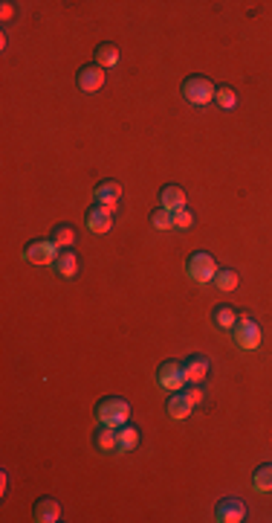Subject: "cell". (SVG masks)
Wrapping results in <instances>:
<instances>
[{
	"label": "cell",
	"mask_w": 272,
	"mask_h": 523,
	"mask_svg": "<svg viewBox=\"0 0 272 523\" xmlns=\"http://www.w3.org/2000/svg\"><path fill=\"white\" fill-rule=\"evenodd\" d=\"M238 317H240V314L235 311V305H229V303H220V305L211 308V326L220 329V332H232L235 323H238Z\"/></svg>",
	"instance_id": "obj_13"
},
{
	"label": "cell",
	"mask_w": 272,
	"mask_h": 523,
	"mask_svg": "<svg viewBox=\"0 0 272 523\" xmlns=\"http://www.w3.org/2000/svg\"><path fill=\"white\" fill-rule=\"evenodd\" d=\"M142 445V433L134 425H122L116 428V454H131Z\"/></svg>",
	"instance_id": "obj_14"
},
{
	"label": "cell",
	"mask_w": 272,
	"mask_h": 523,
	"mask_svg": "<svg viewBox=\"0 0 272 523\" xmlns=\"http://www.w3.org/2000/svg\"><path fill=\"white\" fill-rule=\"evenodd\" d=\"M194 227V213L189 207H182L174 213V230H191Z\"/></svg>",
	"instance_id": "obj_25"
},
{
	"label": "cell",
	"mask_w": 272,
	"mask_h": 523,
	"mask_svg": "<svg viewBox=\"0 0 272 523\" xmlns=\"http://www.w3.org/2000/svg\"><path fill=\"white\" fill-rule=\"evenodd\" d=\"M12 15H15V3H9V0H6V3H3V21H9Z\"/></svg>",
	"instance_id": "obj_27"
},
{
	"label": "cell",
	"mask_w": 272,
	"mask_h": 523,
	"mask_svg": "<svg viewBox=\"0 0 272 523\" xmlns=\"http://www.w3.org/2000/svg\"><path fill=\"white\" fill-rule=\"evenodd\" d=\"M214 102H218L223 111L238 108V93H235V88H229V84H220V88L214 91Z\"/></svg>",
	"instance_id": "obj_24"
},
{
	"label": "cell",
	"mask_w": 272,
	"mask_h": 523,
	"mask_svg": "<svg viewBox=\"0 0 272 523\" xmlns=\"http://www.w3.org/2000/svg\"><path fill=\"white\" fill-rule=\"evenodd\" d=\"M113 221H116V209L105 207V204H93V207H87V213H84V224H87V230L93 236L110 233L113 230Z\"/></svg>",
	"instance_id": "obj_6"
},
{
	"label": "cell",
	"mask_w": 272,
	"mask_h": 523,
	"mask_svg": "<svg viewBox=\"0 0 272 523\" xmlns=\"http://www.w3.org/2000/svg\"><path fill=\"white\" fill-rule=\"evenodd\" d=\"M96 64L102 67V70L116 67V64H119V47H116V44H110V41L98 44V47H96Z\"/></svg>",
	"instance_id": "obj_21"
},
{
	"label": "cell",
	"mask_w": 272,
	"mask_h": 523,
	"mask_svg": "<svg viewBox=\"0 0 272 523\" xmlns=\"http://www.w3.org/2000/svg\"><path fill=\"white\" fill-rule=\"evenodd\" d=\"M93 445H96L98 454H113V450H116V430L98 425L96 433H93Z\"/></svg>",
	"instance_id": "obj_19"
},
{
	"label": "cell",
	"mask_w": 272,
	"mask_h": 523,
	"mask_svg": "<svg viewBox=\"0 0 272 523\" xmlns=\"http://www.w3.org/2000/svg\"><path fill=\"white\" fill-rule=\"evenodd\" d=\"M182 99L189 105H194V108H206V105H211L214 102V84H211V79H206V76H200V73H194V76H189L182 82Z\"/></svg>",
	"instance_id": "obj_3"
},
{
	"label": "cell",
	"mask_w": 272,
	"mask_h": 523,
	"mask_svg": "<svg viewBox=\"0 0 272 523\" xmlns=\"http://www.w3.org/2000/svg\"><path fill=\"white\" fill-rule=\"evenodd\" d=\"M252 491H272V462H264V465H258L255 474H252Z\"/></svg>",
	"instance_id": "obj_22"
},
{
	"label": "cell",
	"mask_w": 272,
	"mask_h": 523,
	"mask_svg": "<svg viewBox=\"0 0 272 523\" xmlns=\"http://www.w3.org/2000/svg\"><path fill=\"white\" fill-rule=\"evenodd\" d=\"M232 337H235L238 349L255 352L258 346H261V326H258V320H252L249 314H240L238 323H235V329H232Z\"/></svg>",
	"instance_id": "obj_4"
},
{
	"label": "cell",
	"mask_w": 272,
	"mask_h": 523,
	"mask_svg": "<svg viewBox=\"0 0 272 523\" xmlns=\"http://www.w3.org/2000/svg\"><path fill=\"white\" fill-rule=\"evenodd\" d=\"M50 238L55 242V247H59V250H73V245L79 242V233H76L73 224H55Z\"/></svg>",
	"instance_id": "obj_16"
},
{
	"label": "cell",
	"mask_w": 272,
	"mask_h": 523,
	"mask_svg": "<svg viewBox=\"0 0 272 523\" xmlns=\"http://www.w3.org/2000/svg\"><path fill=\"white\" fill-rule=\"evenodd\" d=\"M160 207L171 209V213H177V209L185 207V192L182 187H177V183H168V187L160 189Z\"/></svg>",
	"instance_id": "obj_17"
},
{
	"label": "cell",
	"mask_w": 272,
	"mask_h": 523,
	"mask_svg": "<svg viewBox=\"0 0 272 523\" xmlns=\"http://www.w3.org/2000/svg\"><path fill=\"white\" fill-rule=\"evenodd\" d=\"M61 517V503L55 497H41L35 500V508H32V520L35 523H55Z\"/></svg>",
	"instance_id": "obj_12"
},
{
	"label": "cell",
	"mask_w": 272,
	"mask_h": 523,
	"mask_svg": "<svg viewBox=\"0 0 272 523\" xmlns=\"http://www.w3.org/2000/svg\"><path fill=\"white\" fill-rule=\"evenodd\" d=\"M52 271L59 274L61 279H73L79 274V256L76 250H59V256L52 262Z\"/></svg>",
	"instance_id": "obj_15"
},
{
	"label": "cell",
	"mask_w": 272,
	"mask_h": 523,
	"mask_svg": "<svg viewBox=\"0 0 272 523\" xmlns=\"http://www.w3.org/2000/svg\"><path fill=\"white\" fill-rule=\"evenodd\" d=\"M156 387H163L168 392H180L185 387V375L180 361H165L160 370H156Z\"/></svg>",
	"instance_id": "obj_7"
},
{
	"label": "cell",
	"mask_w": 272,
	"mask_h": 523,
	"mask_svg": "<svg viewBox=\"0 0 272 523\" xmlns=\"http://www.w3.org/2000/svg\"><path fill=\"white\" fill-rule=\"evenodd\" d=\"M93 416H96V425L116 430V428L127 425V419H131V404H127V399H122V395H107V399L96 404Z\"/></svg>",
	"instance_id": "obj_1"
},
{
	"label": "cell",
	"mask_w": 272,
	"mask_h": 523,
	"mask_svg": "<svg viewBox=\"0 0 272 523\" xmlns=\"http://www.w3.org/2000/svg\"><path fill=\"white\" fill-rule=\"evenodd\" d=\"M182 395H185V399H189L194 407H200V404H203L206 401V392H203V384H185L182 387Z\"/></svg>",
	"instance_id": "obj_26"
},
{
	"label": "cell",
	"mask_w": 272,
	"mask_h": 523,
	"mask_svg": "<svg viewBox=\"0 0 272 523\" xmlns=\"http://www.w3.org/2000/svg\"><path fill=\"white\" fill-rule=\"evenodd\" d=\"M23 262H30V265H50L55 262V256H59V247H55V242L47 236V238H32L30 245L23 247Z\"/></svg>",
	"instance_id": "obj_5"
},
{
	"label": "cell",
	"mask_w": 272,
	"mask_h": 523,
	"mask_svg": "<svg viewBox=\"0 0 272 523\" xmlns=\"http://www.w3.org/2000/svg\"><path fill=\"white\" fill-rule=\"evenodd\" d=\"M0 488H3V491L9 488V477H6V471H3V474H0Z\"/></svg>",
	"instance_id": "obj_28"
},
{
	"label": "cell",
	"mask_w": 272,
	"mask_h": 523,
	"mask_svg": "<svg viewBox=\"0 0 272 523\" xmlns=\"http://www.w3.org/2000/svg\"><path fill=\"white\" fill-rule=\"evenodd\" d=\"M93 201L116 209V204L122 201V183H119V180H102V183H96Z\"/></svg>",
	"instance_id": "obj_11"
},
{
	"label": "cell",
	"mask_w": 272,
	"mask_h": 523,
	"mask_svg": "<svg viewBox=\"0 0 272 523\" xmlns=\"http://www.w3.org/2000/svg\"><path fill=\"white\" fill-rule=\"evenodd\" d=\"M151 227L154 230H174V213L165 207H156L151 213Z\"/></svg>",
	"instance_id": "obj_23"
},
{
	"label": "cell",
	"mask_w": 272,
	"mask_h": 523,
	"mask_svg": "<svg viewBox=\"0 0 272 523\" xmlns=\"http://www.w3.org/2000/svg\"><path fill=\"white\" fill-rule=\"evenodd\" d=\"M168 416L171 419H174V421H180V419H189L191 416V410H194V404L189 401V399H185V395H182V390L180 392H171V399H168Z\"/></svg>",
	"instance_id": "obj_18"
},
{
	"label": "cell",
	"mask_w": 272,
	"mask_h": 523,
	"mask_svg": "<svg viewBox=\"0 0 272 523\" xmlns=\"http://www.w3.org/2000/svg\"><path fill=\"white\" fill-rule=\"evenodd\" d=\"M182 366V375H185V384H203L209 370H211V363L206 355H189V358H182L180 361Z\"/></svg>",
	"instance_id": "obj_8"
},
{
	"label": "cell",
	"mask_w": 272,
	"mask_h": 523,
	"mask_svg": "<svg viewBox=\"0 0 272 523\" xmlns=\"http://www.w3.org/2000/svg\"><path fill=\"white\" fill-rule=\"evenodd\" d=\"M238 285H240V276H238L235 267H220V271L214 274V288L218 291L232 294V291H238Z\"/></svg>",
	"instance_id": "obj_20"
},
{
	"label": "cell",
	"mask_w": 272,
	"mask_h": 523,
	"mask_svg": "<svg viewBox=\"0 0 272 523\" xmlns=\"http://www.w3.org/2000/svg\"><path fill=\"white\" fill-rule=\"evenodd\" d=\"M218 271H220V265L214 262V256L206 250H197L185 259V276L191 282H197V285H209V282H214V274Z\"/></svg>",
	"instance_id": "obj_2"
},
{
	"label": "cell",
	"mask_w": 272,
	"mask_h": 523,
	"mask_svg": "<svg viewBox=\"0 0 272 523\" xmlns=\"http://www.w3.org/2000/svg\"><path fill=\"white\" fill-rule=\"evenodd\" d=\"M105 70L98 67V64H84L79 67V73H76V82H79V91L84 93H96V91H102L105 88Z\"/></svg>",
	"instance_id": "obj_9"
},
{
	"label": "cell",
	"mask_w": 272,
	"mask_h": 523,
	"mask_svg": "<svg viewBox=\"0 0 272 523\" xmlns=\"http://www.w3.org/2000/svg\"><path fill=\"white\" fill-rule=\"evenodd\" d=\"M243 517H247V506L238 497H223L214 506V520L218 523H240Z\"/></svg>",
	"instance_id": "obj_10"
}]
</instances>
